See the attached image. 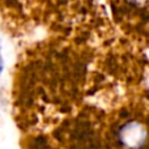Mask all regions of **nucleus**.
Segmentation results:
<instances>
[{
	"label": "nucleus",
	"instance_id": "f257e3e1",
	"mask_svg": "<svg viewBox=\"0 0 149 149\" xmlns=\"http://www.w3.org/2000/svg\"><path fill=\"white\" fill-rule=\"evenodd\" d=\"M119 135H120V140L124 143V145L134 147V148H137L139 145H141V143L144 141V137H145L144 128L139 123H135V122L126 124L120 130Z\"/></svg>",
	"mask_w": 149,
	"mask_h": 149
}]
</instances>
